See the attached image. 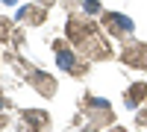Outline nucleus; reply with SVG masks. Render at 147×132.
Wrapping results in <instances>:
<instances>
[{
    "mask_svg": "<svg viewBox=\"0 0 147 132\" xmlns=\"http://www.w3.org/2000/svg\"><path fill=\"white\" fill-rule=\"evenodd\" d=\"M0 109H9V100L6 97H0Z\"/></svg>",
    "mask_w": 147,
    "mask_h": 132,
    "instance_id": "13",
    "label": "nucleus"
},
{
    "mask_svg": "<svg viewBox=\"0 0 147 132\" xmlns=\"http://www.w3.org/2000/svg\"><path fill=\"white\" fill-rule=\"evenodd\" d=\"M30 85L41 94V97H53L56 94V79L50 74H44V70H32L30 74Z\"/></svg>",
    "mask_w": 147,
    "mask_h": 132,
    "instance_id": "6",
    "label": "nucleus"
},
{
    "mask_svg": "<svg viewBox=\"0 0 147 132\" xmlns=\"http://www.w3.org/2000/svg\"><path fill=\"white\" fill-rule=\"evenodd\" d=\"M82 112L88 115V126H109L115 121L112 109H109V100H100V97H82Z\"/></svg>",
    "mask_w": 147,
    "mask_h": 132,
    "instance_id": "3",
    "label": "nucleus"
},
{
    "mask_svg": "<svg viewBox=\"0 0 147 132\" xmlns=\"http://www.w3.org/2000/svg\"><path fill=\"white\" fill-rule=\"evenodd\" d=\"M12 32H15V23H12V18L0 15V41H9Z\"/></svg>",
    "mask_w": 147,
    "mask_h": 132,
    "instance_id": "10",
    "label": "nucleus"
},
{
    "mask_svg": "<svg viewBox=\"0 0 147 132\" xmlns=\"http://www.w3.org/2000/svg\"><path fill=\"white\" fill-rule=\"evenodd\" d=\"M44 9H47V6H24V9L18 12V21L38 27V23H44V21H47V12H44Z\"/></svg>",
    "mask_w": 147,
    "mask_h": 132,
    "instance_id": "7",
    "label": "nucleus"
},
{
    "mask_svg": "<svg viewBox=\"0 0 147 132\" xmlns=\"http://www.w3.org/2000/svg\"><path fill=\"white\" fill-rule=\"evenodd\" d=\"M103 29L109 35H115V38H124L129 41V35H132V18L127 15H121V12H103Z\"/></svg>",
    "mask_w": 147,
    "mask_h": 132,
    "instance_id": "4",
    "label": "nucleus"
},
{
    "mask_svg": "<svg viewBox=\"0 0 147 132\" xmlns=\"http://www.w3.org/2000/svg\"><path fill=\"white\" fill-rule=\"evenodd\" d=\"M121 62L136 68V70H147V44L141 41H127L124 53H121Z\"/></svg>",
    "mask_w": 147,
    "mask_h": 132,
    "instance_id": "5",
    "label": "nucleus"
},
{
    "mask_svg": "<svg viewBox=\"0 0 147 132\" xmlns=\"http://www.w3.org/2000/svg\"><path fill=\"white\" fill-rule=\"evenodd\" d=\"M3 3H9V6H15V3H18V0H3Z\"/></svg>",
    "mask_w": 147,
    "mask_h": 132,
    "instance_id": "14",
    "label": "nucleus"
},
{
    "mask_svg": "<svg viewBox=\"0 0 147 132\" xmlns=\"http://www.w3.org/2000/svg\"><path fill=\"white\" fill-rule=\"evenodd\" d=\"M136 123H138V126H147V109H144V112H138V115H136Z\"/></svg>",
    "mask_w": 147,
    "mask_h": 132,
    "instance_id": "12",
    "label": "nucleus"
},
{
    "mask_svg": "<svg viewBox=\"0 0 147 132\" xmlns=\"http://www.w3.org/2000/svg\"><path fill=\"white\" fill-rule=\"evenodd\" d=\"M144 97H147V85H144V82H132V88H127V91H124V100H127L129 109L141 106V100H144Z\"/></svg>",
    "mask_w": 147,
    "mask_h": 132,
    "instance_id": "9",
    "label": "nucleus"
},
{
    "mask_svg": "<svg viewBox=\"0 0 147 132\" xmlns=\"http://www.w3.org/2000/svg\"><path fill=\"white\" fill-rule=\"evenodd\" d=\"M82 12H85V15H97V12H103V6L97 3V0H85V3H82Z\"/></svg>",
    "mask_w": 147,
    "mask_h": 132,
    "instance_id": "11",
    "label": "nucleus"
},
{
    "mask_svg": "<svg viewBox=\"0 0 147 132\" xmlns=\"http://www.w3.org/2000/svg\"><path fill=\"white\" fill-rule=\"evenodd\" d=\"M53 50H56V65L62 68L65 74H71V76H85V74H88V62H85V56L74 53L71 47H68V41L56 38L53 41Z\"/></svg>",
    "mask_w": 147,
    "mask_h": 132,
    "instance_id": "2",
    "label": "nucleus"
},
{
    "mask_svg": "<svg viewBox=\"0 0 147 132\" xmlns=\"http://www.w3.org/2000/svg\"><path fill=\"white\" fill-rule=\"evenodd\" d=\"M68 41L85 59H112V44L85 15H71L68 21Z\"/></svg>",
    "mask_w": 147,
    "mask_h": 132,
    "instance_id": "1",
    "label": "nucleus"
},
{
    "mask_svg": "<svg viewBox=\"0 0 147 132\" xmlns=\"http://www.w3.org/2000/svg\"><path fill=\"white\" fill-rule=\"evenodd\" d=\"M21 117H24V123H27L30 129H47V126H50V115H47V112L24 109V112H21Z\"/></svg>",
    "mask_w": 147,
    "mask_h": 132,
    "instance_id": "8",
    "label": "nucleus"
}]
</instances>
